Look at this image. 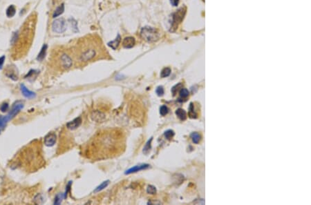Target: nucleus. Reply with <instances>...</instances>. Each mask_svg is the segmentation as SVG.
Returning <instances> with one entry per match:
<instances>
[{"label":"nucleus","mask_w":311,"mask_h":205,"mask_svg":"<svg viewBox=\"0 0 311 205\" xmlns=\"http://www.w3.org/2000/svg\"><path fill=\"white\" fill-rule=\"evenodd\" d=\"M136 41L135 39L132 37H125L122 42V46L125 48H131L134 46Z\"/></svg>","instance_id":"10"},{"label":"nucleus","mask_w":311,"mask_h":205,"mask_svg":"<svg viewBox=\"0 0 311 205\" xmlns=\"http://www.w3.org/2000/svg\"><path fill=\"white\" fill-rule=\"evenodd\" d=\"M149 167V164H139V165H136V166H135V167L128 169V170L125 172V174H126V175H129V174L134 173H136L138 171H140L145 170V169H148Z\"/></svg>","instance_id":"7"},{"label":"nucleus","mask_w":311,"mask_h":205,"mask_svg":"<svg viewBox=\"0 0 311 205\" xmlns=\"http://www.w3.org/2000/svg\"><path fill=\"white\" fill-rule=\"evenodd\" d=\"M120 42H121V37H120V35H118V36H117V37L114 40L109 42L107 44L109 46L111 47V48L113 49V50H115V49L118 48V46L120 45Z\"/></svg>","instance_id":"13"},{"label":"nucleus","mask_w":311,"mask_h":205,"mask_svg":"<svg viewBox=\"0 0 311 205\" xmlns=\"http://www.w3.org/2000/svg\"><path fill=\"white\" fill-rule=\"evenodd\" d=\"M8 122L6 116H0V133L4 130Z\"/></svg>","instance_id":"17"},{"label":"nucleus","mask_w":311,"mask_h":205,"mask_svg":"<svg viewBox=\"0 0 311 205\" xmlns=\"http://www.w3.org/2000/svg\"><path fill=\"white\" fill-rule=\"evenodd\" d=\"M189 117L190 118H196L197 117V114L194 111L193 103H190L189 107Z\"/></svg>","instance_id":"23"},{"label":"nucleus","mask_w":311,"mask_h":205,"mask_svg":"<svg viewBox=\"0 0 311 205\" xmlns=\"http://www.w3.org/2000/svg\"><path fill=\"white\" fill-rule=\"evenodd\" d=\"M64 196L62 194H59L56 196L55 198V201H54V204H59L62 202V199H63Z\"/></svg>","instance_id":"26"},{"label":"nucleus","mask_w":311,"mask_h":205,"mask_svg":"<svg viewBox=\"0 0 311 205\" xmlns=\"http://www.w3.org/2000/svg\"><path fill=\"white\" fill-rule=\"evenodd\" d=\"M61 64H62V67L64 68V69H68L69 68L71 67L73 64L72 60L69 55H66V54H63L61 56Z\"/></svg>","instance_id":"6"},{"label":"nucleus","mask_w":311,"mask_h":205,"mask_svg":"<svg viewBox=\"0 0 311 205\" xmlns=\"http://www.w3.org/2000/svg\"><path fill=\"white\" fill-rule=\"evenodd\" d=\"M182 86H183V85H182L181 83H179V84H176V86H174V87L171 89V92H172L174 95H175L176 94V93H177V91L179 90V89H181Z\"/></svg>","instance_id":"30"},{"label":"nucleus","mask_w":311,"mask_h":205,"mask_svg":"<svg viewBox=\"0 0 311 205\" xmlns=\"http://www.w3.org/2000/svg\"><path fill=\"white\" fill-rule=\"evenodd\" d=\"M18 32H15V33L13 34V36H12V38L11 40V43L12 44H15L16 43L17 40H18Z\"/></svg>","instance_id":"33"},{"label":"nucleus","mask_w":311,"mask_h":205,"mask_svg":"<svg viewBox=\"0 0 311 205\" xmlns=\"http://www.w3.org/2000/svg\"><path fill=\"white\" fill-rule=\"evenodd\" d=\"M147 194H152V195L156 194V187L153 185H149L148 186H147Z\"/></svg>","instance_id":"29"},{"label":"nucleus","mask_w":311,"mask_h":205,"mask_svg":"<svg viewBox=\"0 0 311 205\" xmlns=\"http://www.w3.org/2000/svg\"><path fill=\"white\" fill-rule=\"evenodd\" d=\"M168 111H169V109H168L167 106H165V105H163V106H161V108H160V113H161V115L162 116H166L168 113Z\"/></svg>","instance_id":"28"},{"label":"nucleus","mask_w":311,"mask_h":205,"mask_svg":"<svg viewBox=\"0 0 311 205\" xmlns=\"http://www.w3.org/2000/svg\"><path fill=\"white\" fill-rule=\"evenodd\" d=\"M71 182H69V184H67V190H66V192H65V194H64V198H66V197H67V194H68V192H69V190H70V189H71V188H70V187H71Z\"/></svg>","instance_id":"37"},{"label":"nucleus","mask_w":311,"mask_h":205,"mask_svg":"<svg viewBox=\"0 0 311 205\" xmlns=\"http://www.w3.org/2000/svg\"><path fill=\"white\" fill-rule=\"evenodd\" d=\"M91 118L93 120L96 121L97 122H103L105 120V116L101 112L95 111L93 112V113L91 114Z\"/></svg>","instance_id":"12"},{"label":"nucleus","mask_w":311,"mask_h":205,"mask_svg":"<svg viewBox=\"0 0 311 205\" xmlns=\"http://www.w3.org/2000/svg\"><path fill=\"white\" fill-rule=\"evenodd\" d=\"M176 115L181 120H185L187 118L186 112L182 108H178L176 111Z\"/></svg>","instance_id":"18"},{"label":"nucleus","mask_w":311,"mask_h":205,"mask_svg":"<svg viewBox=\"0 0 311 205\" xmlns=\"http://www.w3.org/2000/svg\"><path fill=\"white\" fill-rule=\"evenodd\" d=\"M95 55H96V50L93 49H88L83 52V53L80 55V60L82 62H87L93 59Z\"/></svg>","instance_id":"5"},{"label":"nucleus","mask_w":311,"mask_h":205,"mask_svg":"<svg viewBox=\"0 0 311 205\" xmlns=\"http://www.w3.org/2000/svg\"><path fill=\"white\" fill-rule=\"evenodd\" d=\"M140 36L147 42H156L159 39L160 35L158 30L152 27L145 26L141 29Z\"/></svg>","instance_id":"1"},{"label":"nucleus","mask_w":311,"mask_h":205,"mask_svg":"<svg viewBox=\"0 0 311 205\" xmlns=\"http://www.w3.org/2000/svg\"><path fill=\"white\" fill-rule=\"evenodd\" d=\"M47 44H44L43 46H42V49H41L40 52H39L38 55H37V60L38 61H42L45 59V56H46V53H47Z\"/></svg>","instance_id":"15"},{"label":"nucleus","mask_w":311,"mask_h":205,"mask_svg":"<svg viewBox=\"0 0 311 205\" xmlns=\"http://www.w3.org/2000/svg\"><path fill=\"white\" fill-rule=\"evenodd\" d=\"M179 94H180L179 99H185H185H187V97H188V96H189L190 93H189V91H188V89H181V91H180Z\"/></svg>","instance_id":"20"},{"label":"nucleus","mask_w":311,"mask_h":205,"mask_svg":"<svg viewBox=\"0 0 311 205\" xmlns=\"http://www.w3.org/2000/svg\"><path fill=\"white\" fill-rule=\"evenodd\" d=\"M185 14V9L183 8L178 9L176 13L172 14V22H171V29L169 30L171 32L175 31L176 28L178 27V24L183 20Z\"/></svg>","instance_id":"2"},{"label":"nucleus","mask_w":311,"mask_h":205,"mask_svg":"<svg viewBox=\"0 0 311 205\" xmlns=\"http://www.w3.org/2000/svg\"><path fill=\"white\" fill-rule=\"evenodd\" d=\"M5 59H6V57H5L4 55L0 57V69H2L3 66H4Z\"/></svg>","instance_id":"36"},{"label":"nucleus","mask_w":311,"mask_h":205,"mask_svg":"<svg viewBox=\"0 0 311 205\" xmlns=\"http://www.w3.org/2000/svg\"><path fill=\"white\" fill-rule=\"evenodd\" d=\"M152 138H151L149 140H148V142L146 143L145 146L144 147L143 153L144 154H147L149 151H150L151 149H152Z\"/></svg>","instance_id":"21"},{"label":"nucleus","mask_w":311,"mask_h":205,"mask_svg":"<svg viewBox=\"0 0 311 205\" xmlns=\"http://www.w3.org/2000/svg\"><path fill=\"white\" fill-rule=\"evenodd\" d=\"M64 11V4H62L55 9V11H54L53 14V17L55 18L59 16L60 15H62Z\"/></svg>","instance_id":"16"},{"label":"nucleus","mask_w":311,"mask_h":205,"mask_svg":"<svg viewBox=\"0 0 311 205\" xmlns=\"http://www.w3.org/2000/svg\"><path fill=\"white\" fill-rule=\"evenodd\" d=\"M52 30L54 33H62L66 30V24L63 18L55 19L52 24Z\"/></svg>","instance_id":"4"},{"label":"nucleus","mask_w":311,"mask_h":205,"mask_svg":"<svg viewBox=\"0 0 311 205\" xmlns=\"http://www.w3.org/2000/svg\"><path fill=\"white\" fill-rule=\"evenodd\" d=\"M156 92L159 96H162L164 94V89H163V86H159V87L156 89Z\"/></svg>","instance_id":"35"},{"label":"nucleus","mask_w":311,"mask_h":205,"mask_svg":"<svg viewBox=\"0 0 311 205\" xmlns=\"http://www.w3.org/2000/svg\"><path fill=\"white\" fill-rule=\"evenodd\" d=\"M24 108V101L19 100L15 101L13 104V107H12L11 111L8 113V115H6V118H7L8 121L13 119L15 116L18 114L20 113V111Z\"/></svg>","instance_id":"3"},{"label":"nucleus","mask_w":311,"mask_h":205,"mask_svg":"<svg viewBox=\"0 0 311 205\" xmlns=\"http://www.w3.org/2000/svg\"><path fill=\"white\" fill-rule=\"evenodd\" d=\"M15 13H16V10H15V7L13 5H11V6H8L6 11V16H7L8 17H13L15 15Z\"/></svg>","instance_id":"19"},{"label":"nucleus","mask_w":311,"mask_h":205,"mask_svg":"<svg viewBox=\"0 0 311 205\" xmlns=\"http://www.w3.org/2000/svg\"><path fill=\"white\" fill-rule=\"evenodd\" d=\"M82 119L81 118H77L72 121L69 122L67 124V127L70 130H75L78 128L81 125Z\"/></svg>","instance_id":"9"},{"label":"nucleus","mask_w":311,"mask_h":205,"mask_svg":"<svg viewBox=\"0 0 311 205\" xmlns=\"http://www.w3.org/2000/svg\"><path fill=\"white\" fill-rule=\"evenodd\" d=\"M71 21V26L73 27V29L74 30V31H78V26H77V22H76V20L74 19H69Z\"/></svg>","instance_id":"34"},{"label":"nucleus","mask_w":311,"mask_h":205,"mask_svg":"<svg viewBox=\"0 0 311 205\" xmlns=\"http://www.w3.org/2000/svg\"><path fill=\"white\" fill-rule=\"evenodd\" d=\"M171 73V69L169 68H165L163 69L162 71H161V77H167Z\"/></svg>","instance_id":"25"},{"label":"nucleus","mask_w":311,"mask_h":205,"mask_svg":"<svg viewBox=\"0 0 311 205\" xmlns=\"http://www.w3.org/2000/svg\"><path fill=\"white\" fill-rule=\"evenodd\" d=\"M8 108H9V105H8L7 102L3 103V104L1 105V106H0V110H1V111L3 112V113H5V112L7 111Z\"/></svg>","instance_id":"31"},{"label":"nucleus","mask_w":311,"mask_h":205,"mask_svg":"<svg viewBox=\"0 0 311 205\" xmlns=\"http://www.w3.org/2000/svg\"><path fill=\"white\" fill-rule=\"evenodd\" d=\"M191 138L194 143L198 144L200 140V135L196 132H194V133H192L191 134Z\"/></svg>","instance_id":"24"},{"label":"nucleus","mask_w":311,"mask_h":205,"mask_svg":"<svg viewBox=\"0 0 311 205\" xmlns=\"http://www.w3.org/2000/svg\"><path fill=\"white\" fill-rule=\"evenodd\" d=\"M56 135L53 133H49L45 138V145L47 147H53L55 144Z\"/></svg>","instance_id":"8"},{"label":"nucleus","mask_w":311,"mask_h":205,"mask_svg":"<svg viewBox=\"0 0 311 205\" xmlns=\"http://www.w3.org/2000/svg\"><path fill=\"white\" fill-rule=\"evenodd\" d=\"M109 180L105 181V182H103L101 184H100V185L98 186V187H97L96 189H95L94 192L97 193V192H99V191H100L103 190L104 189H105V188H106L107 186L109 185Z\"/></svg>","instance_id":"22"},{"label":"nucleus","mask_w":311,"mask_h":205,"mask_svg":"<svg viewBox=\"0 0 311 205\" xmlns=\"http://www.w3.org/2000/svg\"><path fill=\"white\" fill-rule=\"evenodd\" d=\"M20 88H21L22 93L23 95L25 97L28 98V99H31V98H34L35 97V93L29 91V90H28L26 86H25V85H24V84H21Z\"/></svg>","instance_id":"11"},{"label":"nucleus","mask_w":311,"mask_h":205,"mask_svg":"<svg viewBox=\"0 0 311 205\" xmlns=\"http://www.w3.org/2000/svg\"><path fill=\"white\" fill-rule=\"evenodd\" d=\"M36 204H42L44 202V200L42 196L41 195H37V196H35V200H34Z\"/></svg>","instance_id":"32"},{"label":"nucleus","mask_w":311,"mask_h":205,"mask_svg":"<svg viewBox=\"0 0 311 205\" xmlns=\"http://www.w3.org/2000/svg\"><path fill=\"white\" fill-rule=\"evenodd\" d=\"M170 3L173 6H177L179 3V0H170Z\"/></svg>","instance_id":"38"},{"label":"nucleus","mask_w":311,"mask_h":205,"mask_svg":"<svg viewBox=\"0 0 311 205\" xmlns=\"http://www.w3.org/2000/svg\"><path fill=\"white\" fill-rule=\"evenodd\" d=\"M6 75L8 77H9V78L13 79V80H15V81L18 80V71H17L16 69H15L14 71H13V70H10V69H8V71H6Z\"/></svg>","instance_id":"14"},{"label":"nucleus","mask_w":311,"mask_h":205,"mask_svg":"<svg viewBox=\"0 0 311 205\" xmlns=\"http://www.w3.org/2000/svg\"><path fill=\"white\" fill-rule=\"evenodd\" d=\"M174 132L172 130H167V131H165V137L166 139H167V140H171V139H172L173 137H174Z\"/></svg>","instance_id":"27"}]
</instances>
